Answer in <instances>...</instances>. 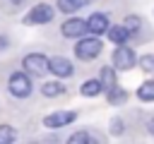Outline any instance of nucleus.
<instances>
[{"mask_svg":"<svg viewBox=\"0 0 154 144\" xmlns=\"http://www.w3.org/2000/svg\"><path fill=\"white\" fill-rule=\"evenodd\" d=\"M7 86H10V94L17 96V98H26L31 94V82H29V77L24 72H14L10 77V82H7Z\"/></svg>","mask_w":154,"mask_h":144,"instance_id":"obj_2","label":"nucleus"},{"mask_svg":"<svg viewBox=\"0 0 154 144\" xmlns=\"http://www.w3.org/2000/svg\"><path fill=\"white\" fill-rule=\"evenodd\" d=\"M48 67H51V72L55 74V77H70L72 74V62L67 60V58H51L48 60Z\"/></svg>","mask_w":154,"mask_h":144,"instance_id":"obj_8","label":"nucleus"},{"mask_svg":"<svg viewBox=\"0 0 154 144\" xmlns=\"http://www.w3.org/2000/svg\"><path fill=\"white\" fill-rule=\"evenodd\" d=\"M70 142H72V144H84V142H91V134H89V132H75V134L70 137Z\"/></svg>","mask_w":154,"mask_h":144,"instance_id":"obj_19","label":"nucleus"},{"mask_svg":"<svg viewBox=\"0 0 154 144\" xmlns=\"http://www.w3.org/2000/svg\"><path fill=\"white\" fill-rule=\"evenodd\" d=\"M87 2H91V0H58V10L60 12H77L79 7H84Z\"/></svg>","mask_w":154,"mask_h":144,"instance_id":"obj_12","label":"nucleus"},{"mask_svg":"<svg viewBox=\"0 0 154 144\" xmlns=\"http://www.w3.org/2000/svg\"><path fill=\"white\" fill-rule=\"evenodd\" d=\"M14 127L12 125H0V144H10V142H14Z\"/></svg>","mask_w":154,"mask_h":144,"instance_id":"obj_17","label":"nucleus"},{"mask_svg":"<svg viewBox=\"0 0 154 144\" xmlns=\"http://www.w3.org/2000/svg\"><path fill=\"white\" fill-rule=\"evenodd\" d=\"M24 70L31 72V74H46V72H51V67H48V58L41 55V53H31V55L24 58Z\"/></svg>","mask_w":154,"mask_h":144,"instance_id":"obj_5","label":"nucleus"},{"mask_svg":"<svg viewBox=\"0 0 154 144\" xmlns=\"http://www.w3.org/2000/svg\"><path fill=\"white\" fill-rule=\"evenodd\" d=\"M149 132H152V134H154V118H152V120H149Z\"/></svg>","mask_w":154,"mask_h":144,"instance_id":"obj_22","label":"nucleus"},{"mask_svg":"<svg viewBox=\"0 0 154 144\" xmlns=\"http://www.w3.org/2000/svg\"><path fill=\"white\" fill-rule=\"evenodd\" d=\"M79 91H82L84 96H99V94L103 91V84H101V79H89V82L82 84Z\"/></svg>","mask_w":154,"mask_h":144,"instance_id":"obj_11","label":"nucleus"},{"mask_svg":"<svg viewBox=\"0 0 154 144\" xmlns=\"http://www.w3.org/2000/svg\"><path fill=\"white\" fill-rule=\"evenodd\" d=\"M108 38L120 46V43H125V41L130 38V31L125 29V24H120V26H108Z\"/></svg>","mask_w":154,"mask_h":144,"instance_id":"obj_10","label":"nucleus"},{"mask_svg":"<svg viewBox=\"0 0 154 144\" xmlns=\"http://www.w3.org/2000/svg\"><path fill=\"white\" fill-rule=\"evenodd\" d=\"M113 132H116V134L123 132V122H120V120H113Z\"/></svg>","mask_w":154,"mask_h":144,"instance_id":"obj_21","label":"nucleus"},{"mask_svg":"<svg viewBox=\"0 0 154 144\" xmlns=\"http://www.w3.org/2000/svg\"><path fill=\"white\" fill-rule=\"evenodd\" d=\"M101 84H103L106 91H111L116 86V72H113V67H101Z\"/></svg>","mask_w":154,"mask_h":144,"instance_id":"obj_13","label":"nucleus"},{"mask_svg":"<svg viewBox=\"0 0 154 144\" xmlns=\"http://www.w3.org/2000/svg\"><path fill=\"white\" fill-rule=\"evenodd\" d=\"M135 62H137V58H135V50H132V48H128V46L120 43V46L113 50V67H116V70H130Z\"/></svg>","mask_w":154,"mask_h":144,"instance_id":"obj_3","label":"nucleus"},{"mask_svg":"<svg viewBox=\"0 0 154 144\" xmlns=\"http://www.w3.org/2000/svg\"><path fill=\"white\" fill-rule=\"evenodd\" d=\"M7 46V38H0V48H5Z\"/></svg>","mask_w":154,"mask_h":144,"instance_id":"obj_23","label":"nucleus"},{"mask_svg":"<svg viewBox=\"0 0 154 144\" xmlns=\"http://www.w3.org/2000/svg\"><path fill=\"white\" fill-rule=\"evenodd\" d=\"M142 70H152L154 72V58H142Z\"/></svg>","mask_w":154,"mask_h":144,"instance_id":"obj_20","label":"nucleus"},{"mask_svg":"<svg viewBox=\"0 0 154 144\" xmlns=\"http://www.w3.org/2000/svg\"><path fill=\"white\" fill-rule=\"evenodd\" d=\"M43 96H48V98H53V96H60L63 91H65V86L60 84V82H48V84H43Z\"/></svg>","mask_w":154,"mask_h":144,"instance_id":"obj_14","label":"nucleus"},{"mask_svg":"<svg viewBox=\"0 0 154 144\" xmlns=\"http://www.w3.org/2000/svg\"><path fill=\"white\" fill-rule=\"evenodd\" d=\"M87 26H89V34H106L108 31V19L103 12H96L87 19Z\"/></svg>","mask_w":154,"mask_h":144,"instance_id":"obj_9","label":"nucleus"},{"mask_svg":"<svg viewBox=\"0 0 154 144\" xmlns=\"http://www.w3.org/2000/svg\"><path fill=\"white\" fill-rule=\"evenodd\" d=\"M51 19H53V7L46 5V2L34 5V7L29 10V14L24 17L26 24H46V22H51Z\"/></svg>","mask_w":154,"mask_h":144,"instance_id":"obj_4","label":"nucleus"},{"mask_svg":"<svg viewBox=\"0 0 154 144\" xmlns=\"http://www.w3.org/2000/svg\"><path fill=\"white\" fill-rule=\"evenodd\" d=\"M137 96L142 101H154V82H144L140 89H137Z\"/></svg>","mask_w":154,"mask_h":144,"instance_id":"obj_15","label":"nucleus"},{"mask_svg":"<svg viewBox=\"0 0 154 144\" xmlns=\"http://www.w3.org/2000/svg\"><path fill=\"white\" fill-rule=\"evenodd\" d=\"M75 53H77L79 60H94V58H99V53H101V41H99L96 36L79 38L77 46H75Z\"/></svg>","mask_w":154,"mask_h":144,"instance_id":"obj_1","label":"nucleus"},{"mask_svg":"<svg viewBox=\"0 0 154 144\" xmlns=\"http://www.w3.org/2000/svg\"><path fill=\"white\" fill-rule=\"evenodd\" d=\"M63 36H67V38H79V36H84L87 31H89V26H87V22L84 19H77V17H72V19H67L65 24H63Z\"/></svg>","mask_w":154,"mask_h":144,"instance_id":"obj_6","label":"nucleus"},{"mask_svg":"<svg viewBox=\"0 0 154 144\" xmlns=\"http://www.w3.org/2000/svg\"><path fill=\"white\" fill-rule=\"evenodd\" d=\"M75 118H77V115H75L72 110H63V113H51V115H46V118H43V125H46V127H51V130H55V127L70 125V122H72Z\"/></svg>","mask_w":154,"mask_h":144,"instance_id":"obj_7","label":"nucleus"},{"mask_svg":"<svg viewBox=\"0 0 154 144\" xmlns=\"http://www.w3.org/2000/svg\"><path fill=\"white\" fill-rule=\"evenodd\" d=\"M106 96H108V101H111V103H123V101L128 98V94H125V91H123L118 84H116L111 91H106Z\"/></svg>","mask_w":154,"mask_h":144,"instance_id":"obj_16","label":"nucleus"},{"mask_svg":"<svg viewBox=\"0 0 154 144\" xmlns=\"http://www.w3.org/2000/svg\"><path fill=\"white\" fill-rule=\"evenodd\" d=\"M125 29H128L130 34H135V31L140 29V17H135V14H130V17L125 19Z\"/></svg>","mask_w":154,"mask_h":144,"instance_id":"obj_18","label":"nucleus"}]
</instances>
